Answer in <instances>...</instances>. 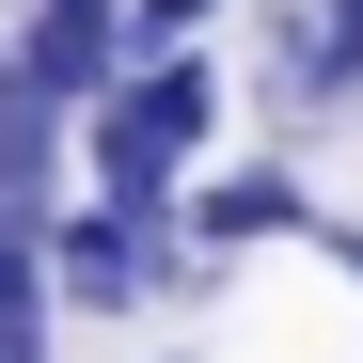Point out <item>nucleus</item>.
<instances>
[{
	"label": "nucleus",
	"instance_id": "39448f33",
	"mask_svg": "<svg viewBox=\"0 0 363 363\" xmlns=\"http://www.w3.org/2000/svg\"><path fill=\"white\" fill-rule=\"evenodd\" d=\"M64 158H79V111H48V95L0 79V206H48V221H64V206H79Z\"/></svg>",
	"mask_w": 363,
	"mask_h": 363
},
{
	"label": "nucleus",
	"instance_id": "7ed1b4c3",
	"mask_svg": "<svg viewBox=\"0 0 363 363\" xmlns=\"http://www.w3.org/2000/svg\"><path fill=\"white\" fill-rule=\"evenodd\" d=\"M174 221H190V253H206V269L284 253V237H316V174H300V158H206L190 190H174Z\"/></svg>",
	"mask_w": 363,
	"mask_h": 363
},
{
	"label": "nucleus",
	"instance_id": "0eeeda50",
	"mask_svg": "<svg viewBox=\"0 0 363 363\" xmlns=\"http://www.w3.org/2000/svg\"><path fill=\"white\" fill-rule=\"evenodd\" d=\"M48 253V206H0V269H32Z\"/></svg>",
	"mask_w": 363,
	"mask_h": 363
},
{
	"label": "nucleus",
	"instance_id": "1a4fd4ad",
	"mask_svg": "<svg viewBox=\"0 0 363 363\" xmlns=\"http://www.w3.org/2000/svg\"><path fill=\"white\" fill-rule=\"evenodd\" d=\"M0 48H16V16H0Z\"/></svg>",
	"mask_w": 363,
	"mask_h": 363
},
{
	"label": "nucleus",
	"instance_id": "423d86ee",
	"mask_svg": "<svg viewBox=\"0 0 363 363\" xmlns=\"http://www.w3.org/2000/svg\"><path fill=\"white\" fill-rule=\"evenodd\" d=\"M221 0H127V64H158V48H206Z\"/></svg>",
	"mask_w": 363,
	"mask_h": 363
},
{
	"label": "nucleus",
	"instance_id": "f03ea898",
	"mask_svg": "<svg viewBox=\"0 0 363 363\" xmlns=\"http://www.w3.org/2000/svg\"><path fill=\"white\" fill-rule=\"evenodd\" d=\"M48 300L64 316H143V300H221V269L190 253V221L174 206H64L48 221Z\"/></svg>",
	"mask_w": 363,
	"mask_h": 363
},
{
	"label": "nucleus",
	"instance_id": "20e7f679",
	"mask_svg": "<svg viewBox=\"0 0 363 363\" xmlns=\"http://www.w3.org/2000/svg\"><path fill=\"white\" fill-rule=\"evenodd\" d=\"M0 79H16V95H48V111H95L111 79H127V16H64V0H32V16H16V48H0Z\"/></svg>",
	"mask_w": 363,
	"mask_h": 363
},
{
	"label": "nucleus",
	"instance_id": "6e6552de",
	"mask_svg": "<svg viewBox=\"0 0 363 363\" xmlns=\"http://www.w3.org/2000/svg\"><path fill=\"white\" fill-rule=\"evenodd\" d=\"M0 16H32V0H0Z\"/></svg>",
	"mask_w": 363,
	"mask_h": 363
},
{
	"label": "nucleus",
	"instance_id": "f257e3e1",
	"mask_svg": "<svg viewBox=\"0 0 363 363\" xmlns=\"http://www.w3.org/2000/svg\"><path fill=\"white\" fill-rule=\"evenodd\" d=\"M206 143H221V64L206 48H158V64H127L79 111V190L95 206H174L206 174Z\"/></svg>",
	"mask_w": 363,
	"mask_h": 363
},
{
	"label": "nucleus",
	"instance_id": "9d476101",
	"mask_svg": "<svg viewBox=\"0 0 363 363\" xmlns=\"http://www.w3.org/2000/svg\"><path fill=\"white\" fill-rule=\"evenodd\" d=\"M158 363H190V347H158Z\"/></svg>",
	"mask_w": 363,
	"mask_h": 363
}]
</instances>
